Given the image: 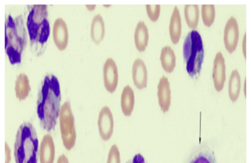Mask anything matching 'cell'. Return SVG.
<instances>
[{
	"mask_svg": "<svg viewBox=\"0 0 251 163\" xmlns=\"http://www.w3.org/2000/svg\"><path fill=\"white\" fill-rule=\"evenodd\" d=\"M61 95L58 79L53 74L45 77L37 101V114L42 128L50 132L54 130L60 111Z\"/></svg>",
	"mask_w": 251,
	"mask_h": 163,
	"instance_id": "1",
	"label": "cell"
},
{
	"mask_svg": "<svg viewBox=\"0 0 251 163\" xmlns=\"http://www.w3.org/2000/svg\"><path fill=\"white\" fill-rule=\"evenodd\" d=\"M39 142L32 124L23 123L17 131L14 145L16 163H37Z\"/></svg>",
	"mask_w": 251,
	"mask_h": 163,
	"instance_id": "2",
	"label": "cell"
},
{
	"mask_svg": "<svg viewBox=\"0 0 251 163\" xmlns=\"http://www.w3.org/2000/svg\"><path fill=\"white\" fill-rule=\"evenodd\" d=\"M46 5H32L28 16L26 24L31 45L37 54L43 53L42 49L49 37L50 27Z\"/></svg>",
	"mask_w": 251,
	"mask_h": 163,
	"instance_id": "3",
	"label": "cell"
},
{
	"mask_svg": "<svg viewBox=\"0 0 251 163\" xmlns=\"http://www.w3.org/2000/svg\"><path fill=\"white\" fill-rule=\"evenodd\" d=\"M26 43V31L22 17L14 19L8 16L5 23V51L12 65L21 63Z\"/></svg>",
	"mask_w": 251,
	"mask_h": 163,
	"instance_id": "4",
	"label": "cell"
},
{
	"mask_svg": "<svg viewBox=\"0 0 251 163\" xmlns=\"http://www.w3.org/2000/svg\"><path fill=\"white\" fill-rule=\"evenodd\" d=\"M183 53L188 75L192 78L198 76L202 69L204 51L201 36L197 31L190 32L186 37Z\"/></svg>",
	"mask_w": 251,
	"mask_h": 163,
	"instance_id": "5",
	"label": "cell"
},
{
	"mask_svg": "<svg viewBox=\"0 0 251 163\" xmlns=\"http://www.w3.org/2000/svg\"><path fill=\"white\" fill-rule=\"evenodd\" d=\"M60 130L63 145L67 150L76 144L77 134L71 104L66 102L62 105L59 116Z\"/></svg>",
	"mask_w": 251,
	"mask_h": 163,
	"instance_id": "6",
	"label": "cell"
},
{
	"mask_svg": "<svg viewBox=\"0 0 251 163\" xmlns=\"http://www.w3.org/2000/svg\"><path fill=\"white\" fill-rule=\"evenodd\" d=\"M99 133L104 141L109 140L114 133V120L110 108L105 106L99 112L98 120Z\"/></svg>",
	"mask_w": 251,
	"mask_h": 163,
	"instance_id": "7",
	"label": "cell"
},
{
	"mask_svg": "<svg viewBox=\"0 0 251 163\" xmlns=\"http://www.w3.org/2000/svg\"><path fill=\"white\" fill-rule=\"evenodd\" d=\"M239 35L237 21L235 18L231 17L226 24L224 35L225 46L229 54H232L236 50Z\"/></svg>",
	"mask_w": 251,
	"mask_h": 163,
	"instance_id": "8",
	"label": "cell"
},
{
	"mask_svg": "<svg viewBox=\"0 0 251 163\" xmlns=\"http://www.w3.org/2000/svg\"><path fill=\"white\" fill-rule=\"evenodd\" d=\"M104 84L106 90L110 93H114L118 84V69L114 59L108 58L103 67Z\"/></svg>",
	"mask_w": 251,
	"mask_h": 163,
	"instance_id": "9",
	"label": "cell"
},
{
	"mask_svg": "<svg viewBox=\"0 0 251 163\" xmlns=\"http://www.w3.org/2000/svg\"><path fill=\"white\" fill-rule=\"evenodd\" d=\"M225 58L221 52L216 55L213 61L212 79L216 90L220 92L224 88L226 81Z\"/></svg>",
	"mask_w": 251,
	"mask_h": 163,
	"instance_id": "10",
	"label": "cell"
},
{
	"mask_svg": "<svg viewBox=\"0 0 251 163\" xmlns=\"http://www.w3.org/2000/svg\"><path fill=\"white\" fill-rule=\"evenodd\" d=\"M53 37L54 43L60 51H64L68 44L69 31L66 22L62 18L57 19L54 23Z\"/></svg>",
	"mask_w": 251,
	"mask_h": 163,
	"instance_id": "11",
	"label": "cell"
},
{
	"mask_svg": "<svg viewBox=\"0 0 251 163\" xmlns=\"http://www.w3.org/2000/svg\"><path fill=\"white\" fill-rule=\"evenodd\" d=\"M158 103L161 110L166 113L171 105V91L168 79L163 76L159 80L157 86Z\"/></svg>",
	"mask_w": 251,
	"mask_h": 163,
	"instance_id": "12",
	"label": "cell"
},
{
	"mask_svg": "<svg viewBox=\"0 0 251 163\" xmlns=\"http://www.w3.org/2000/svg\"><path fill=\"white\" fill-rule=\"evenodd\" d=\"M55 147L52 136L47 134L44 136L39 149L40 163H54Z\"/></svg>",
	"mask_w": 251,
	"mask_h": 163,
	"instance_id": "13",
	"label": "cell"
},
{
	"mask_svg": "<svg viewBox=\"0 0 251 163\" xmlns=\"http://www.w3.org/2000/svg\"><path fill=\"white\" fill-rule=\"evenodd\" d=\"M132 79L134 85L138 89L146 88L148 83V71L144 61L136 59L132 66Z\"/></svg>",
	"mask_w": 251,
	"mask_h": 163,
	"instance_id": "14",
	"label": "cell"
},
{
	"mask_svg": "<svg viewBox=\"0 0 251 163\" xmlns=\"http://www.w3.org/2000/svg\"><path fill=\"white\" fill-rule=\"evenodd\" d=\"M169 32L173 43L178 44L181 35L182 24L180 11L176 6L174 8L170 20Z\"/></svg>",
	"mask_w": 251,
	"mask_h": 163,
	"instance_id": "15",
	"label": "cell"
},
{
	"mask_svg": "<svg viewBox=\"0 0 251 163\" xmlns=\"http://www.w3.org/2000/svg\"><path fill=\"white\" fill-rule=\"evenodd\" d=\"M135 105L134 93L132 87L127 85L124 87L121 98V107L126 117L131 115Z\"/></svg>",
	"mask_w": 251,
	"mask_h": 163,
	"instance_id": "16",
	"label": "cell"
},
{
	"mask_svg": "<svg viewBox=\"0 0 251 163\" xmlns=\"http://www.w3.org/2000/svg\"><path fill=\"white\" fill-rule=\"evenodd\" d=\"M149 41L147 27L143 21L137 24L134 33V42L136 49L141 53L145 51Z\"/></svg>",
	"mask_w": 251,
	"mask_h": 163,
	"instance_id": "17",
	"label": "cell"
},
{
	"mask_svg": "<svg viewBox=\"0 0 251 163\" xmlns=\"http://www.w3.org/2000/svg\"><path fill=\"white\" fill-rule=\"evenodd\" d=\"M15 93L20 101L26 99L31 91L30 81L27 75L22 73L18 75L15 82Z\"/></svg>",
	"mask_w": 251,
	"mask_h": 163,
	"instance_id": "18",
	"label": "cell"
},
{
	"mask_svg": "<svg viewBox=\"0 0 251 163\" xmlns=\"http://www.w3.org/2000/svg\"><path fill=\"white\" fill-rule=\"evenodd\" d=\"M105 33L104 20L100 14L96 15L93 19L91 34L93 41L96 44L101 43L104 39Z\"/></svg>",
	"mask_w": 251,
	"mask_h": 163,
	"instance_id": "19",
	"label": "cell"
},
{
	"mask_svg": "<svg viewBox=\"0 0 251 163\" xmlns=\"http://www.w3.org/2000/svg\"><path fill=\"white\" fill-rule=\"evenodd\" d=\"M160 59L162 67L166 72L171 73L173 72L176 64V57L171 47L162 48Z\"/></svg>",
	"mask_w": 251,
	"mask_h": 163,
	"instance_id": "20",
	"label": "cell"
},
{
	"mask_svg": "<svg viewBox=\"0 0 251 163\" xmlns=\"http://www.w3.org/2000/svg\"><path fill=\"white\" fill-rule=\"evenodd\" d=\"M241 90V79L237 70L232 71L229 79L228 93L230 100L233 103L237 101L239 98Z\"/></svg>",
	"mask_w": 251,
	"mask_h": 163,
	"instance_id": "21",
	"label": "cell"
},
{
	"mask_svg": "<svg viewBox=\"0 0 251 163\" xmlns=\"http://www.w3.org/2000/svg\"><path fill=\"white\" fill-rule=\"evenodd\" d=\"M184 16L188 27L191 29L197 28L199 20V9L198 5H185Z\"/></svg>",
	"mask_w": 251,
	"mask_h": 163,
	"instance_id": "22",
	"label": "cell"
},
{
	"mask_svg": "<svg viewBox=\"0 0 251 163\" xmlns=\"http://www.w3.org/2000/svg\"><path fill=\"white\" fill-rule=\"evenodd\" d=\"M202 17L205 26L210 27L214 22L216 17L215 5H202Z\"/></svg>",
	"mask_w": 251,
	"mask_h": 163,
	"instance_id": "23",
	"label": "cell"
},
{
	"mask_svg": "<svg viewBox=\"0 0 251 163\" xmlns=\"http://www.w3.org/2000/svg\"><path fill=\"white\" fill-rule=\"evenodd\" d=\"M190 163H217L212 155L207 152H200L192 160Z\"/></svg>",
	"mask_w": 251,
	"mask_h": 163,
	"instance_id": "24",
	"label": "cell"
},
{
	"mask_svg": "<svg viewBox=\"0 0 251 163\" xmlns=\"http://www.w3.org/2000/svg\"><path fill=\"white\" fill-rule=\"evenodd\" d=\"M121 155L119 147L116 144L113 145L109 151L107 163H121Z\"/></svg>",
	"mask_w": 251,
	"mask_h": 163,
	"instance_id": "25",
	"label": "cell"
},
{
	"mask_svg": "<svg viewBox=\"0 0 251 163\" xmlns=\"http://www.w3.org/2000/svg\"><path fill=\"white\" fill-rule=\"evenodd\" d=\"M146 10L149 19L152 22H156L160 14V5H147Z\"/></svg>",
	"mask_w": 251,
	"mask_h": 163,
	"instance_id": "26",
	"label": "cell"
},
{
	"mask_svg": "<svg viewBox=\"0 0 251 163\" xmlns=\"http://www.w3.org/2000/svg\"><path fill=\"white\" fill-rule=\"evenodd\" d=\"M128 163H146L143 156L141 154L136 155L133 159Z\"/></svg>",
	"mask_w": 251,
	"mask_h": 163,
	"instance_id": "27",
	"label": "cell"
},
{
	"mask_svg": "<svg viewBox=\"0 0 251 163\" xmlns=\"http://www.w3.org/2000/svg\"><path fill=\"white\" fill-rule=\"evenodd\" d=\"M11 150L7 142H5V163H10L11 162Z\"/></svg>",
	"mask_w": 251,
	"mask_h": 163,
	"instance_id": "28",
	"label": "cell"
},
{
	"mask_svg": "<svg viewBox=\"0 0 251 163\" xmlns=\"http://www.w3.org/2000/svg\"><path fill=\"white\" fill-rule=\"evenodd\" d=\"M57 163H70V162L67 156L62 154L59 157Z\"/></svg>",
	"mask_w": 251,
	"mask_h": 163,
	"instance_id": "29",
	"label": "cell"
},
{
	"mask_svg": "<svg viewBox=\"0 0 251 163\" xmlns=\"http://www.w3.org/2000/svg\"><path fill=\"white\" fill-rule=\"evenodd\" d=\"M243 51L244 56L246 58V33H245L243 42Z\"/></svg>",
	"mask_w": 251,
	"mask_h": 163,
	"instance_id": "30",
	"label": "cell"
},
{
	"mask_svg": "<svg viewBox=\"0 0 251 163\" xmlns=\"http://www.w3.org/2000/svg\"><path fill=\"white\" fill-rule=\"evenodd\" d=\"M86 6L87 7L88 9H89L90 10H93L96 7V5H86Z\"/></svg>",
	"mask_w": 251,
	"mask_h": 163,
	"instance_id": "31",
	"label": "cell"
},
{
	"mask_svg": "<svg viewBox=\"0 0 251 163\" xmlns=\"http://www.w3.org/2000/svg\"><path fill=\"white\" fill-rule=\"evenodd\" d=\"M245 96H246V81H245Z\"/></svg>",
	"mask_w": 251,
	"mask_h": 163,
	"instance_id": "32",
	"label": "cell"
}]
</instances>
